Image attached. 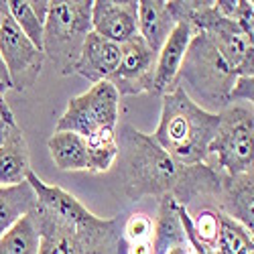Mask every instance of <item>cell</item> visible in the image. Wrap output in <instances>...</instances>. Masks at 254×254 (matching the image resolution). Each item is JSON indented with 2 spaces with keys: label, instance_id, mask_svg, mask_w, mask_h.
I'll list each match as a JSON object with an SVG mask.
<instances>
[{
  "label": "cell",
  "instance_id": "cell-1",
  "mask_svg": "<svg viewBox=\"0 0 254 254\" xmlns=\"http://www.w3.org/2000/svg\"><path fill=\"white\" fill-rule=\"evenodd\" d=\"M118 171L124 185V195L130 201L142 197H157L171 193L179 179L181 165H177L151 134L136 130L128 122L116 126Z\"/></svg>",
  "mask_w": 254,
  "mask_h": 254
},
{
  "label": "cell",
  "instance_id": "cell-2",
  "mask_svg": "<svg viewBox=\"0 0 254 254\" xmlns=\"http://www.w3.org/2000/svg\"><path fill=\"white\" fill-rule=\"evenodd\" d=\"M218 130V114H211L179 86L161 96V118L155 142L181 167L205 163L207 149Z\"/></svg>",
  "mask_w": 254,
  "mask_h": 254
},
{
  "label": "cell",
  "instance_id": "cell-3",
  "mask_svg": "<svg viewBox=\"0 0 254 254\" xmlns=\"http://www.w3.org/2000/svg\"><path fill=\"white\" fill-rule=\"evenodd\" d=\"M236 77V69L220 55L209 37L197 31L189 41L175 86H179L199 108L218 114L230 106V92Z\"/></svg>",
  "mask_w": 254,
  "mask_h": 254
},
{
  "label": "cell",
  "instance_id": "cell-4",
  "mask_svg": "<svg viewBox=\"0 0 254 254\" xmlns=\"http://www.w3.org/2000/svg\"><path fill=\"white\" fill-rule=\"evenodd\" d=\"M31 216L39 230L37 254H124L120 222L104 218L98 226H77L55 216L37 201Z\"/></svg>",
  "mask_w": 254,
  "mask_h": 254
},
{
  "label": "cell",
  "instance_id": "cell-5",
  "mask_svg": "<svg viewBox=\"0 0 254 254\" xmlns=\"http://www.w3.org/2000/svg\"><path fill=\"white\" fill-rule=\"evenodd\" d=\"M92 2L94 0H49L41 51L61 75L73 73L83 41L92 33Z\"/></svg>",
  "mask_w": 254,
  "mask_h": 254
},
{
  "label": "cell",
  "instance_id": "cell-6",
  "mask_svg": "<svg viewBox=\"0 0 254 254\" xmlns=\"http://www.w3.org/2000/svg\"><path fill=\"white\" fill-rule=\"evenodd\" d=\"M205 165L224 175L250 173L254 167V112L248 104H230L218 112Z\"/></svg>",
  "mask_w": 254,
  "mask_h": 254
},
{
  "label": "cell",
  "instance_id": "cell-7",
  "mask_svg": "<svg viewBox=\"0 0 254 254\" xmlns=\"http://www.w3.org/2000/svg\"><path fill=\"white\" fill-rule=\"evenodd\" d=\"M120 116V96L110 81H98L67 102L55 124V132H75L90 138L98 130H114Z\"/></svg>",
  "mask_w": 254,
  "mask_h": 254
},
{
  "label": "cell",
  "instance_id": "cell-8",
  "mask_svg": "<svg viewBox=\"0 0 254 254\" xmlns=\"http://www.w3.org/2000/svg\"><path fill=\"white\" fill-rule=\"evenodd\" d=\"M0 59L6 67L10 90L14 92L33 88L45 63L43 51H39L23 35L8 12L0 20Z\"/></svg>",
  "mask_w": 254,
  "mask_h": 254
},
{
  "label": "cell",
  "instance_id": "cell-9",
  "mask_svg": "<svg viewBox=\"0 0 254 254\" xmlns=\"http://www.w3.org/2000/svg\"><path fill=\"white\" fill-rule=\"evenodd\" d=\"M157 53L144 43L142 37L134 35L120 45V63L110 75V83L118 96H136L142 92L153 94Z\"/></svg>",
  "mask_w": 254,
  "mask_h": 254
},
{
  "label": "cell",
  "instance_id": "cell-10",
  "mask_svg": "<svg viewBox=\"0 0 254 254\" xmlns=\"http://www.w3.org/2000/svg\"><path fill=\"white\" fill-rule=\"evenodd\" d=\"M201 33L209 37L214 47L236 69L238 75H254L252 37H248L234 20H228L218 14Z\"/></svg>",
  "mask_w": 254,
  "mask_h": 254
},
{
  "label": "cell",
  "instance_id": "cell-11",
  "mask_svg": "<svg viewBox=\"0 0 254 254\" xmlns=\"http://www.w3.org/2000/svg\"><path fill=\"white\" fill-rule=\"evenodd\" d=\"M138 2L136 0H94L92 2V31L112 43H126L134 35Z\"/></svg>",
  "mask_w": 254,
  "mask_h": 254
},
{
  "label": "cell",
  "instance_id": "cell-12",
  "mask_svg": "<svg viewBox=\"0 0 254 254\" xmlns=\"http://www.w3.org/2000/svg\"><path fill=\"white\" fill-rule=\"evenodd\" d=\"M214 207L252 232L254 226V171L240 175L220 173Z\"/></svg>",
  "mask_w": 254,
  "mask_h": 254
},
{
  "label": "cell",
  "instance_id": "cell-13",
  "mask_svg": "<svg viewBox=\"0 0 254 254\" xmlns=\"http://www.w3.org/2000/svg\"><path fill=\"white\" fill-rule=\"evenodd\" d=\"M29 185L33 187V191L37 195V201L47 207L49 211H53L55 216L63 218L65 222L77 224V226H98L104 222V218L92 214V211L83 205L75 195H71L69 191H65L63 187L57 185H49L43 179H39V175H35L33 171L27 177Z\"/></svg>",
  "mask_w": 254,
  "mask_h": 254
},
{
  "label": "cell",
  "instance_id": "cell-14",
  "mask_svg": "<svg viewBox=\"0 0 254 254\" xmlns=\"http://www.w3.org/2000/svg\"><path fill=\"white\" fill-rule=\"evenodd\" d=\"M197 31L181 20L175 25L171 35L167 37L163 47L157 53V65H155V79H153V94H167L175 88V79L181 67V61L185 57V51L189 47V41L193 39Z\"/></svg>",
  "mask_w": 254,
  "mask_h": 254
},
{
  "label": "cell",
  "instance_id": "cell-15",
  "mask_svg": "<svg viewBox=\"0 0 254 254\" xmlns=\"http://www.w3.org/2000/svg\"><path fill=\"white\" fill-rule=\"evenodd\" d=\"M120 63V45L96 35L94 31L83 41L73 73H79L92 86L98 81H108Z\"/></svg>",
  "mask_w": 254,
  "mask_h": 254
},
{
  "label": "cell",
  "instance_id": "cell-16",
  "mask_svg": "<svg viewBox=\"0 0 254 254\" xmlns=\"http://www.w3.org/2000/svg\"><path fill=\"white\" fill-rule=\"evenodd\" d=\"M31 171V153L25 132L18 124H12L0 144V185L23 183Z\"/></svg>",
  "mask_w": 254,
  "mask_h": 254
},
{
  "label": "cell",
  "instance_id": "cell-17",
  "mask_svg": "<svg viewBox=\"0 0 254 254\" xmlns=\"http://www.w3.org/2000/svg\"><path fill=\"white\" fill-rule=\"evenodd\" d=\"M175 25L177 23L171 14V8H169V2L165 0H138V37H142V41L155 53H159Z\"/></svg>",
  "mask_w": 254,
  "mask_h": 254
},
{
  "label": "cell",
  "instance_id": "cell-18",
  "mask_svg": "<svg viewBox=\"0 0 254 254\" xmlns=\"http://www.w3.org/2000/svg\"><path fill=\"white\" fill-rule=\"evenodd\" d=\"M175 246H185V234L177 214V201L167 193L159 199L157 216L153 218V254H167Z\"/></svg>",
  "mask_w": 254,
  "mask_h": 254
},
{
  "label": "cell",
  "instance_id": "cell-19",
  "mask_svg": "<svg viewBox=\"0 0 254 254\" xmlns=\"http://www.w3.org/2000/svg\"><path fill=\"white\" fill-rule=\"evenodd\" d=\"M47 149L61 171H88V142L75 132H53Z\"/></svg>",
  "mask_w": 254,
  "mask_h": 254
},
{
  "label": "cell",
  "instance_id": "cell-20",
  "mask_svg": "<svg viewBox=\"0 0 254 254\" xmlns=\"http://www.w3.org/2000/svg\"><path fill=\"white\" fill-rule=\"evenodd\" d=\"M37 207V195L29 181L18 185H0V236L10 230L20 218L29 216Z\"/></svg>",
  "mask_w": 254,
  "mask_h": 254
},
{
  "label": "cell",
  "instance_id": "cell-21",
  "mask_svg": "<svg viewBox=\"0 0 254 254\" xmlns=\"http://www.w3.org/2000/svg\"><path fill=\"white\" fill-rule=\"evenodd\" d=\"M218 240H216V252L218 254H254V242L252 232L246 230L236 220L228 218L226 214L218 211Z\"/></svg>",
  "mask_w": 254,
  "mask_h": 254
},
{
  "label": "cell",
  "instance_id": "cell-22",
  "mask_svg": "<svg viewBox=\"0 0 254 254\" xmlns=\"http://www.w3.org/2000/svg\"><path fill=\"white\" fill-rule=\"evenodd\" d=\"M39 230L33 216L20 218L10 230L0 236V254H37Z\"/></svg>",
  "mask_w": 254,
  "mask_h": 254
},
{
  "label": "cell",
  "instance_id": "cell-23",
  "mask_svg": "<svg viewBox=\"0 0 254 254\" xmlns=\"http://www.w3.org/2000/svg\"><path fill=\"white\" fill-rule=\"evenodd\" d=\"M88 142V173H106L110 171L118 157L116 144V128L114 130H98Z\"/></svg>",
  "mask_w": 254,
  "mask_h": 254
},
{
  "label": "cell",
  "instance_id": "cell-24",
  "mask_svg": "<svg viewBox=\"0 0 254 254\" xmlns=\"http://www.w3.org/2000/svg\"><path fill=\"white\" fill-rule=\"evenodd\" d=\"M6 8L10 18L16 23V27L23 31V35L31 41V43L41 51L43 49V20L33 12L29 0H6Z\"/></svg>",
  "mask_w": 254,
  "mask_h": 254
},
{
  "label": "cell",
  "instance_id": "cell-25",
  "mask_svg": "<svg viewBox=\"0 0 254 254\" xmlns=\"http://www.w3.org/2000/svg\"><path fill=\"white\" fill-rule=\"evenodd\" d=\"M189 214V224H191L193 234L207 246L216 248V240H218V230H220V222H218V209L211 205H201L197 209H187Z\"/></svg>",
  "mask_w": 254,
  "mask_h": 254
},
{
  "label": "cell",
  "instance_id": "cell-26",
  "mask_svg": "<svg viewBox=\"0 0 254 254\" xmlns=\"http://www.w3.org/2000/svg\"><path fill=\"white\" fill-rule=\"evenodd\" d=\"M216 10L220 16L234 20V23L248 35H254V4L248 0H216Z\"/></svg>",
  "mask_w": 254,
  "mask_h": 254
},
{
  "label": "cell",
  "instance_id": "cell-27",
  "mask_svg": "<svg viewBox=\"0 0 254 254\" xmlns=\"http://www.w3.org/2000/svg\"><path fill=\"white\" fill-rule=\"evenodd\" d=\"M124 244L151 242L153 240V218L146 214H132L122 226Z\"/></svg>",
  "mask_w": 254,
  "mask_h": 254
},
{
  "label": "cell",
  "instance_id": "cell-28",
  "mask_svg": "<svg viewBox=\"0 0 254 254\" xmlns=\"http://www.w3.org/2000/svg\"><path fill=\"white\" fill-rule=\"evenodd\" d=\"M254 102V75H238L234 88L230 92V104H248Z\"/></svg>",
  "mask_w": 254,
  "mask_h": 254
},
{
  "label": "cell",
  "instance_id": "cell-29",
  "mask_svg": "<svg viewBox=\"0 0 254 254\" xmlns=\"http://www.w3.org/2000/svg\"><path fill=\"white\" fill-rule=\"evenodd\" d=\"M12 124H16V118L10 110V106L6 104L4 96H0V144H2V140H4V136Z\"/></svg>",
  "mask_w": 254,
  "mask_h": 254
},
{
  "label": "cell",
  "instance_id": "cell-30",
  "mask_svg": "<svg viewBox=\"0 0 254 254\" xmlns=\"http://www.w3.org/2000/svg\"><path fill=\"white\" fill-rule=\"evenodd\" d=\"M124 254H153V240L151 242L124 244Z\"/></svg>",
  "mask_w": 254,
  "mask_h": 254
},
{
  "label": "cell",
  "instance_id": "cell-31",
  "mask_svg": "<svg viewBox=\"0 0 254 254\" xmlns=\"http://www.w3.org/2000/svg\"><path fill=\"white\" fill-rule=\"evenodd\" d=\"M29 4L33 8V12L39 16V20H43L45 23L47 12H49V0H29Z\"/></svg>",
  "mask_w": 254,
  "mask_h": 254
},
{
  "label": "cell",
  "instance_id": "cell-32",
  "mask_svg": "<svg viewBox=\"0 0 254 254\" xmlns=\"http://www.w3.org/2000/svg\"><path fill=\"white\" fill-rule=\"evenodd\" d=\"M6 12H8L6 2H4V0H0V20H2V16H4ZM0 81H2L4 86H8V90H10V83H8V73H6V67H4L2 59H0Z\"/></svg>",
  "mask_w": 254,
  "mask_h": 254
},
{
  "label": "cell",
  "instance_id": "cell-33",
  "mask_svg": "<svg viewBox=\"0 0 254 254\" xmlns=\"http://www.w3.org/2000/svg\"><path fill=\"white\" fill-rule=\"evenodd\" d=\"M167 254H189V248L187 246H175L171 250H167Z\"/></svg>",
  "mask_w": 254,
  "mask_h": 254
},
{
  "label": "cell",
  "instance_id": "cell-34",
  "mask_svg": "<svg viewBox=\"0 0 254 254\" xmlns=\"http://www.w3.org/2000/svg\"><path fill=\"white\" fill-rule=\"evenodd\" d=\"M6 90H8V86H4V83H0V96H4V94H6Z\"/></svg>",
  "mask_w": 254,
  "mask_h": 254
},
{
  "label": "cell",
  "instance_id": "cell-35",
  "mask_svg": "<svg viewBox=\"0 0 254 254\" xmlns=\"http://www.w3.org/2000/svg\"><path fill=\"white\" fill-rule=\"evenodd\" d=\"M0 83H2V81H0Z\"/></svg>",
  "mask_w": 254,
  "mask_h": 254
}]
</instances>
